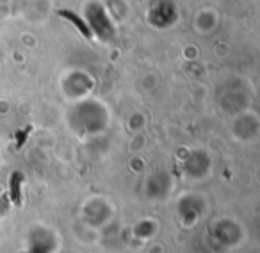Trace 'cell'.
<instances>
[{
  "label": "cell",
  "instance_id": "6da1fadb",
  "mask_svg": "<svg viewBox=\"0 0 260 253\" xmlns=\"http://www.w3.org/2000/svg\"><path fill=\"white\" fill-rule=\"evenodd\" d=\"M57 15L62 16V18H66L70 23H72V25H75L77 29H79L80 33H82L84 38H87V40H89V38L93 36V34H91V30L87 29V25L84 23V20H80V16H77L75 13L68 11V9H62V11H57Z\"/></svg>",
  "mask_w": 260,
  "mask_h": 253
}]
</instances>
